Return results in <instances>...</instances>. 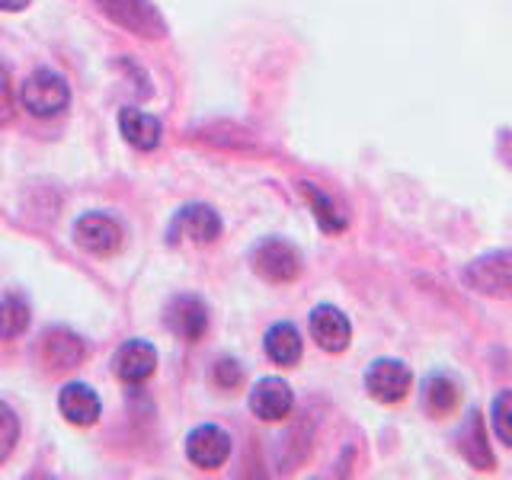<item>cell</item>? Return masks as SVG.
Wrapping results in <instances>:
<instances>
[{"label": "cell", "instance_id": "obj_5", "mask_svg": "<svg viewBox=\"0 0 512 480\" xmlns=\"http://www.w3.org/2000/svg\"><path fill=\"white\" fill-rule=\"evenodd\" d=\"M413 375L400 359H375L365 372V391L378 404H400L410 394Z\"/></svg>", "mask_w": 512, "mask_h": 480}, {"label": "cell", "instance_id": "obj_21", "mask_svg": "<svg viewBox=\"0 0 512 480\" xmlns=\"http://www.w3.org/2000/svg\"><path fill=\"white\" fill-rule=\"evenodd\" d=\"M490 423H493L496 439L512 448V391H500V394L493 397Z\"/></svg>", "mask_w": 512, "mask_h": 480}, {"label": "cell", "instance_id": "obj_20", "mask_svg": "<svg viewBox=\"0 0 512 480\" xmlns=\"http://www.w3.org/2000/svg\"><path fill=\"white\" fill-rule=\"evenodd\" d=\"M29 327V304L23 295L0 298V340H13Z\"/></svg>", "mask_w": 512, "mask_h": 480}, {"label": "cell", "instance_id": "obj_8", "mask_svg": "<svg viewBox=\"0 0 512 480\" xmlns=\"http://www.w3.org/2000/svg\"><path fill=\"white\" fill-rule=\"evenodd\" d=\"M295 407V394L282 378H260L250 391V410L260 416L263 423H279L285 420Z\"/></svg>", "mask_w": 512, "mask_h": 480}, {"label": "cell", "instance_id": "obj_24", "mask_svg": "<svg viewBox=\"0 0 512 480\" xmlns=\"http://www.w3.org/2000/svg\"><path fill=\"white\" fill-rule=\"evenodd\" d=\"M16 112V96H13V77L10 71L0 64V125H7Z\"/></svg>", "mask_w": 512, "mask_h": 480}, {"label": "cell", "instance_id": "obj_7", "mask_svg": "<svg viewBox=\"0 0 512 480\" xmlns=\"http://www.w3.org/2000/svg\"><path fill=\"white\" fill-rule=\"evenodd\" d=\"M221 234V218L212 205H186L176 212L170 231H167V244H180L186 237L189 244H212V240Z\"/></svg>", "mask_w": 512, "mask_h": 480}, {"label": "cell", "instance_id": "obj_18", "mask_svg": "<svg viewBox=\"0 0 512 480\" xmlns=\"http://www.w3.org/2000/svg\"><path fill=\"white\" fill-rule=\"evenodd\" d=\"M304 352V340L295 324H276L266 333V356L276 365H295Z\"/></svg>", "mask_w": 512, "mask_h": 480}, {"label": "cell", "instance_id": "obj_2", "mask_svg": "<svg viewBox=\"0 0 512 480\" xmlns=\"http://www.w3.org/2000/svg\"><path fill=\"white\" fill-rule=\"evenodd\" d=\"M20 103H23V109L32 112V116L52 119V116H58V112L68 109V103H71V87H68V80H64L58 71L39 68V71H32L23 80Z\"/></svg>", "mask_w": 512, "mask_h": 480}, {"label": "cell", "instance_id": "obj_15", "mask_svg": "<svg viewBox=\"0 0 512 480\" xmlns=\"http://www.w3.org/2000/svg\"><path fill=\"white\" fill-rule=\"evenodd\" d=\"M458 448L461 455L468 458V464L474 471H493V452L487 445V426H484V416L480 410H471L468 420H464L461 432H458Z\"/></svg>", "mask_w": 512, "mask_h": 480}, {"label": "cell", "instance_id": "obj_19", "mask_svg": "<svg viewBox=\"0 0 512 480\" xmlns=\"http://www.w3.org/2000/svg\"><path fill=\"white\" fill-rule=\"evenodd\" d=\"M301 192H304V199L311 202L314 208V218L317 224L324 228L327 234H343L346 231V212H340V205L333 202V196H327L324 189H317V183H301Z\"/></svg>", "mask_w": 512, "mask_h": 480}, {"label": "cell", "instance_id": "obj_1", "mask_svg": "<svg viewBox=\"0 0 512 480\" xmlns=\"http://www.w3.org/2000/svg\"><path fill=\"white\" fill-rule=\"evenodd\" d=\"M461 282L474 295L484 298H512V250H493L471 260L461 269Z\"/></svg>", "mask_w": 512, "mask_h": 480}, {"label": "cell", "instance_id": "obj_17", "mask_svg": "<svg viewBox=\"0 0 512 480\" xmlns=\"http://www.w3.org/2000/svg\"><path fill=\"white\" fill-rule=\"evenodd\" d=\"M461 404V388L448 372H429L423 381V407L429 416H452Z\"/></svg>", "mask_w": 512, "mask_h": 480}, {"label": "cell", "instance_id": "obj_11", "mask_svg": "<svg viewBox=\"0 0 512 480\" xmlns=\"http://www.w3.org/2000/svg\"><path fill=\"white\" fill-rule=\"evenodd\" d=\"M167 327L176 336H180V340H186V343L202 340L205 330H208V308H205V301L196 298V295L173 298L170 308H167Z\"/></svg>", "mask_w": 512, "mask_h": 480}, {"label": "cell", "instance_id": "obj_10", "mask_svg": "<svg viewBox=\"0 0 512 480\" xmlns=\"http://www.w3.org/2000/svg\"><path fill=\"white\" fill-rule=\"evenodd\" d=\"M311 336L324 352H343L352 340V324L340 308L317 304L311 311Z\"/></svg>", "mask_w": 512, "mask_h": 480}, {"label": "cell", "instance_id": "obj_12", "mask_svg": "<svg viewBox=\"0 0 512 480\" xmlns=\"http://www.w3.org/2000/svg\"><path fill=\"white\" fill-rule=\"evenodd\" d=\"M39 356L48 368H74V365L84 362L87 343L80 340L77 333H71L68 327H52V330L42 333Z\"/></svg>", "mask_w": 512, "mask_h": 480}, {"label": "cell", "instance_id": "obj_3", "mask_svg": "<svg viewBox=\"0 0 512 480\" xmlns=\"http://www.w3.org/2000/svg\"><path fill=\"white\" fill-rule=\"evenodd\" d=\"M112 23L122 26L125 32L141 39H164L167 36V20L151 0H96Z\"/></svg>", "mask_w": 512, "mask_h": 480}, {"label": "cell", "instance_id": "obj_26", "mask_svg": "<svg viewBox=\"0 0 512 480\" xmlns=\"http://www.w3.org/2000/svg\"><path fill=\"white\" fill-rule=\"evenodd\" d=\"M500 154L506 157V164H512V132H503V138H500Z\"/></svg>", "mask_w": 512, "mask_h": 480}, {"label": "cell", "instance_id": "obj_16", "mask_svg": "<svg viewBox=\"0 0 512 480\" xmlns=\"http://www.w3.org/2000/svg\"><path fill=\"white\" fill-rule=\"evenodd\" d=\"M119 132L128 144H132V148L154 151L160 144V135H164V125H160V119H154L151 112L128 106L119 112Z\"/></svg>", "mask_w": 512, "mask_h": 480}, {"label": "cell", "instance_id": "obj_4", "mask_svg": "<svg viewBox=\"0 0 512 480\" xmlns=\"http://www.w3.org/2000/svg\"><path fill=\"white\" fill-rule=\"evenodd\" d=\"M250 260H253V269L260 272L266 282L285 285L301 276V253L282 237H266L263 244H256Z\"/></svg>", "mask_w": 512, "mask_h": 480}, {"label": "cell", "instance_id": "obj_14", "mask_svg": "<svg viewBox=\"0 0 512 480\" xmlns=\"http://www.w3.org/2000/svg\"><path fill=\"white\" fill-rule=\"evenodd\" d=\"M58 407H61V416L74 426H93L100 420L103 413V404H100V394H96L90 384H64L61 394H58Z\"/></svg>", "mask_w": 512, "mask_h": 480}, {"label": "cell", "instance_id": "obj_9", "mask_svg": "<svg viewBox=\"0 0 512 480\" xmlns=\"http://www.w3.org/2000/svg\"><path fill=\"white\" fill-rule=\"evenodd\" d=\"M231 455V436L218 426H199L196 432H189L186 439V458L196 464V468H221Z\"/></svg>", "mask_w": 512, "mask_h": 480}, {"label": "cell", "instance_id": "obj_6", "mask_svg": "<svg viewBox=\"0 0 512 480\" xmlns=\"http://www.w3.org/2000/svg\"><path fill=\"white\" fill-rule=\"evenodd\" d=\"M74 237H77V244L93 256H112V253H119L125 244L122 224L109 215H100V212L80 215L74 224Z\"/></svg>", "mask_w": 512, "mask_h": 480}, {"label": "cell", "instance_id": "obj_13", "mask_svg": "<svg viewBox=\"0 0 512 480\" xmlns=\"http://www.w3.org/2000/svg\"><path fill=\"white\" fill-rule=\"evenodd\" d=\"M112 368H116L119 381L125 384H141L154 375L157 368V349L144 340H128L125 346H119L116 359H112Z\"/></svg>", "mask_w": 512, "mask_h": 480}, {"label": "cell", "instance_id": "obj_23", "mask_svg": "<svg viewBox=\"0 0 512 480\" xmlns=\"http://www.w3.org/2000/svg\"><path fill=\"white\" fill-rule=\"evenodd\" d=\"M212 378H215V384L221 391H237L240 381H244V368H240L237 359H221V362H215Z\"/></svg>", "mask_w": 512, "mask_h": 480}, {"label": "cell", "instance_id": "obj_25", "mask_svg": "<svg viewBox=\"0 0 512 480\" xmlns=\"http://www.w3.org/2000/svg\"><path fill=\"white\" fill-rule=\"evenodd\" d=\"M32 4V0H0V10H7V13H20Z\"/></svg>", "mask_w": 512, "mask_h": 480}, {"label": "cell", "instance_id": "obj_22", "mask_svg": "<svg viewBox=\"0 0 512 480\" xmlns=\"http://www.w3.org/2000/svg\"><path fill=\"white\" fill-rule=\"evenodd\" d=\"M16 442H20V420H16L13 407L0 400V464L13 455Z\"/></svg>", "mask_w": 512, "mask_h": 480}]
</instances>
